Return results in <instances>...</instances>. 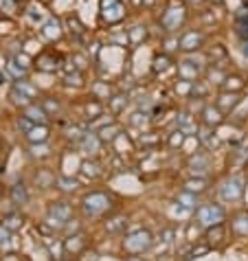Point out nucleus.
Returning a JSON list of instances; mask_svg holds the SVG:
<instances>
[{"label":"nucleus","instance_id":"nucleus-1","mask_svg":"<svg viewBox=\"0 0 248 261\" xmlns=\"http://www.w3.org/2000/svg\"><path fill=\"white\" fill-rule=\"evenodd\" d=\"M152 246H154V237H152V233L145 228H136L134 233H130L128 237L123 239V248L128 252H132V255H141V252L150 250Z\"/></svg>","mask_w":248,"mask_h":261},{"label":"nucleus","instance_id":"nucleus-2","mask_svg":"<svg viewBox=\"0 0 248 261\" xmlns=\"http://www.w3.org/2000/svg\"><path fill=\"white\" fill-rule=\"evenodd\" d=\"M224 208L220 204H204V206H198L195 211V217H198L200 226H215L224 222Z\"/></svg>","mask_w":248,"mask_h":261},{"label":"nucleus","instance_id":"nucleus-3","mask_svg":"<svg viewBox=\"0 0 248 261\" xmlns=\"http://www.w3.org/2000/svg\"><path fill=\"white\" fill-rule=\"evenodd\" d=\"M84 211L88 213V215H101V213H106L108 208L112 206V200L108 198L106 193H99V191H93V193H88L84 198Z\"/></svg>","mask_w":248,"mask_h":261},{"label":"nucleus","instance_id":"nucleus-4","mask_svg":"<svg viewBox=\"0 0 248 261\" xmlns=\"http://www.w3.org/2000/svg\"><path fill=\"white\" fill-rule=\"evenodd\" d=\"M244 195V178L242 176H233L220 186V198L224 202H237Z\"/></svg>","mask_w":248,"mask_h":261},{"label":"nucleus","instance_id":"nucleus-5","mask_svg":"<svg viewBox=\"0 0 248 261\" xmlns=\"http://www.w3.org/2000/svg\"><path fill=\"white\" fill-rule=\"evenodd\" d=\"M73 217V206L68 202H53L49 206V224L62 228L66 222H71Z\"/></svg>","mask_w":248,"mask_h":261},{"label":"nucleus","instance_id":"nucleus-6","mask_svg":"<svg viewBox=\"0 0 248 261\" xmlns=\"http://www.w3.org/2000/svg\"><path fill=\"white\" fill-rule=\"evenodd\" d=\"M189 169L195 173V176H202V173H207L209 171V156L193 154L189 158Z\"/></svg>","mask_w":248,"mask_h":261},{"label":"nucleus","instance_id":"nucleus-7","mask_svg":"<svg viewBox=\"0 0 248 261\" xmlns=\"http://www.w3.org/2000/svg\"><path fill=\"white\" fill-rule=\"evenodd\" d=\"M27 138L33 143V145H36V143H46L49 141V128H46V125H38L36 123L27 132Z\"/></svg>","mask_w":248,"mask_h":261},{"label":"nucleus","instance_id":"nucleus-8","mask_svg":"<svg viewBox=\"0 0 248 261\" xmlns=\"http://www.w3.org/2000/svg\"><path fill=\"white\" fill-rule=\"evenodd\" d=\"M99 145H101L99 134H84V138H81V147H84V151H86V154H90V156L97 154Z\"/></svg>","mask_w":248,"mask_h":261},{"label":"nucleus","instance_id":"nucleus-9","mask_svg":"<svg viewBox=\"0 0 248 261\" xmlns=\"http://www.w3.org/2000/svg\"><path fill=\"white\" fill-rule=\"evenodd\" d=\"M11 202H14L16 206H22V204L29 202V191L22 182H18V185L11 186Z\"/></svg>","mask_w":248,"mask_h":261},{"label":"nucleus","instance_id":"nucleus-10","mask_svg":"<svg viewBox=\"0 0 248 261\" xmlns=\"http://www.w3.org/2000/svg\"><path fill=\"white\" fill-rule=\"evenodd\" d=\"M121 134V128L116 123H110V125H103L101 130H99V138H101V143H112L116 141Z\"/></svg>","mask_w":248,"mask_h":261},{"label":"nucleus","instance_id":"nucleus-11","mask_svg":"<svg viewBox=\"0 0 248 261\" xmlns=\"http://www.w3.org/2000/svg\"><path fill=\"white\" fill-rule=\"evenodd\" d=\"M84 237H81V235H68V239L66 242H64V250L66 252H73V255H77V252H81L84 250Z\"/></svg>","mask_w":248,"mask_h":261},{"label":"nucleus","instance_id":"nucleus-12","mask_svg":"<svg viewBox=\"0 0 248 261\" xmlns=\"http://www.w3.org/2000/svg\"><path fill=\"white\" fill-rule=\"evenodd\" d=\"M207 186H209V180L202 176H195V178H191V180L185 182V191H191V193H195V195L207 191Z\"/></svg>","mask_w":248,"mask_h":261},{"label":"nucleus","instance_id":"nucleus-13","mask_svg":"<svg viewBox=\"0 0 248 261\" xmlns=\"http://www.w3.org/2000/svg\"><path fill=\"white\" fill-rule=\"evenodd\" d=\"M178 206H180V211H193L195 204H198V200H195V193H191V191H182L180 195H178Z\"/></svg>","mask_w":248,"mask_h":261},{"label":"nucleus","instance_id":"nucleus-14","mask_svg":"<svg viewBox=\"0 0 248 261\" xmlns=\"http://www.w3.org/2000/svg\"><path fill=\"white\" fill-rule=\"evenodd\" d=\"M81 173H84L86 178H99L101 176V165H99L97 160H84V163H81Z\"/></svg>","mask_w":248,"mask_h":261},{"label":"nucleus","instance_id":"nucleus-15","mask_svg":"<svg viewBox=\"0 0 248 261\" xmlns=\"http://www.w3.org/2000/svg\"><path fill=\"white\" fill-rule=\"evenodd\" d=\"M200 141H202L209 149H217V147H220V138H217L215 134H213L211 130H207V128L200 130Z\"/></svg>","mask_w":248,"mask_h":261},{"label":"nucleus","instance_id":"nucleus-16","mask_svg":"<svg viewBox=\"0 0 248 261\" xmlns=\"http://www.w3.org/2000/svg\"><path fill=\"white\" fill-rule=\"evenodd\" d=\"M178 130H182L185 134H195V132H198V128H195L193 119H191L189 114H180V116H178Z\"/></svg>","mask_w":248,"mask_h":261},{"label":"nucleus","instance_id":"nucleus-17","mask_svg":"<svg viewBox=\"0 0 248 261\" xmlns=\"http://www.w3.org/2000/svg\"><path fill=\"white\" fill-rule=\"evenodd\" d=\"M24 116H29V119H31L33 123H38V125H44L46 123V112L42 110V108H36V106L27 108V114H24Z\"/></svg>","mask_w":248,"mask_h":261},{"label":"nucleus","instance_id":"nucleus-18","mask_svg":"<svg viewBox=\"0 0 248 261\" xmlns=\"http://www.w3.org/2000/svg\"><path fill=\"white\" fill-rule=\"evenodd\" d=\"M36 182H38V186H40V189H49V186H53L55 178H53V173H51V171H46V169H42V171H38Z\"/></svg>","mask_w":248,"mask_h":261},{"label":"nucleus","instance_id":"nucleus-19","mask_svg":"<svg viewBox=\"0 0 248 261\" xmlns=\"http://www.w3.org/2000/svg\"><path fill=\"white\" fill-rule=\"evenodd\" d=\"M222 237H224V226H222V224L209 226V230H207V239H209V243H217V242H222Z\"/></svg>","mask_w":248,"mask_h":261},{"label":"nucleus","instance_id":"nucleus-20","mask_svg":"<svg viewBox=\"0 0 248 261\" xmlns=\"http://www.w3.org/2000/svg\"><path fill=\"white\" fill-rule=\"evenodd\" d=\"M22 217L20 215H16V213H11V215H7L5 220H2V226H5L7 230H20L22 228Z\"/></svg>","mask_w":248,"mask_h":261},{"label":"nucleus","instance_id":"nucleus-21","mask_svg":"<svg viewBox=\"0 0 248 261\" xmlns=\"http://www.w3.org/2000/svg\"><path fill=\"white\" fill-rule=\"evenodd\" d=\"M233 230L237 235H242V237H246L248 235V215H239L233 220Z\"/></svg>","mask_w":248,"mask_h":261},{"label":"nucleus","instance_id":"nucleus-22","mask_svg":"<svg viewBox=\"0 0 248 261\" xmlns=\"http://www.w3.org/2000/svg\"><path fill=\"white\" fill-rule=\"evenodd\" d=\"M204 121H207V125H220L222 123V114L217 108H207L204 110Z\"/></svg>","mask_w":248,"mask_h":261},{"label":"nucleus","instance_id":"nucleus-23","mask_svg":"<svg viewBox=\"0 0 248 261\" xmlns=\"http://www.w3.org/2000/svg\"><path fill=\"white\" fill-rule=\"evenodd\" d=\"M211 250V243H202V246H195V248H191L189 252H187L182 259L185 261H191V259H195V257H202V255H207V252Z\"/></svg>","mask_w":248,"mask_h":261},{"label":"nucleus","instance_id":"nucleus-24","mask_svg":"<svg viewBox=\"0 0 248 261\" xmlns=\"http://www.w3.org/2000/svg\"><path fill=\"white\" fill-rule=\"evenodd\" d=\"M237 103H239L237 94H222V99H220V108H224V110H233Z\"/></svg>","mask_w":248,"mask_h":261},{"label":"nucleus","instance_id":"nucleus-25","mask_svg":"<svg viewBox=\"0 0 248 261\" xmlns=\"http://www.w3.org/2000/svg\"><path fill=\"white\" fill-rule=\"evenodd\" d=\"M125 228V217H114V220L106 222V230L108 233H119Z\"/></svg>","mask_w":248,"mask_h":261},{"label":"nucleus","instance_id":"nucleus-26","mask_svg":"<svg viewBox=\"0 0 248 261\" xmlns=\"http://www.w3.org/2000/svg\"><path fill=\"white\" fill-rule=\"evenodd\" d=\"M185 138H187V134L182 132V130H176V132L169 136V145H172L173 149H176V147H182L185 145Z\"/></svg>","mask_w":248,"mask_h":261},{"label":"nucleus","instance_id":"nucleus-27","mask_svg":"<svg viewBox=\"0 0 248 261\" xmlns=\"http://www.w3.org/2000/svg\"><path fill=\"white\" fill-rule=\"evenodd\" d=\"M198 44H200V36H195V33H189V36L182 40V49H185V51L198 49Z\"/></svg>","mask_w":248,"mask_h":261},{"label":"nucleus","instance_id":"nucleus-28","mask_svg":"<svg viewBox=\"0 0 248 261\" xmlns=\"http://www.w3.org/2000/svg\"><path fill=\"white\" fill-rule=\"evenodd\" d=\"M57 185H59V189H64V191H75V189H77V180H75V178L62 176V178L57 180Z\"/></svg>","mask_w":248,"mask_h":261},{"label":"nucleus","instance_id":"nucleus-29","mask_svg":"<svg viewBox=\"0 0 248 261\" xmlns=\"http://www.w3.org/2000/svg\"><path fill=\"white\" fill-rule=\"evenodd\" d=\"M31 154L40 156V158H46V156H49V147H46L44 143H36V145L31 147Z\"/></svg>","mask_w":248,"mask_h":261},{"label":"nucleus","instance_id":"nucleus-30","mask_svg":"<svg viewBox=\"0 0 248 261\" xmlns=\"http://www.w3.org/2000/svg\"><path fill=\"white\" fill-rule=\"evenodd\" d=\"M125 103H128V97H114V99H112V110L121 112L125 108Z\"/></svg>","mask_w":248,"mask_h":261},{"label":"nucleus","instance_id":"nucleus-31","mask_svg":"<svg viewBox=\"0 0 248 261\" xmlns=\"http://www.w3.org/2000/svg\"><path fill=\"white\" fill-rule=\"evenodd\" d=\"M145 123H147V114H141V112H136V114L132 116V125H134V128H143Z\"/></svg>","mask_w":248,"mask_h":261},{"label":"nucleus","instance_id":"nucleus-32","mask_svg":"<svg viewBox=\"0 0 248 261\" xmlns=\"http://www.w3.org/2000/svg\"><path fill=\"white\" fill-rule=\"evenodd\" d=\"M86 110H88L90 119H97V114H101V106H99V103H93V106H88Z\"/></svg>","mask_w":248,"mask_h":261},{"label":"nucleus","instance_id":"nucleus-33","mask_svg":"<svg viewBox=\"0 0 248 261\" xmlns=\"http://www.w3.org/2000/svg\"><path fill=\"white\" fill-rule=\"evenodd\" d=\"M158 141H160L158 136H150V134H143V136H141V143H143V145H156Z\"/></svg>","mask_w":248,"mask_h":261},{"label":"nucleus","instance_id":"nucleus-34","mask_svg":"<svg viewBox=\"0 0 248 261\" xmlns=\"http://www.w3.org/2000/svg\"><path fill=\"white\" fill-rule=\"evenodd\" d=\"M18 90L22 94H29V97H33V94H36V90H33L31 86H27V84H18Z\"/></svg>","mask_w":248,"mask_h":261},{"label":"nucleus","instance_id":"nucleus-35","mask_svg":"<svg viewBox=\"0 0 248 261\" xmlns=\"http://www.w3.org/2000/svg\"><path fill=\"white\" fill-rule=\"evenodd\" d=\"M160 237H163V242H165V243H172V242H173V230H172V228L163 230V235H160Z\"/></svg>","mask_w":248,"mask_h":261},{"label":"nucleus","instance_id":"nucleus-36","mask_svg":"<svg viewBox=\"0 0 248 261\" xmlns=\"http://www.w3.org/2000/svg\"><path fill=\"white\" fill-rule=\"evenodd\" d=\"M68 136H71V138H84V134H81L79 128H71V130H68Z\"/></svg>","mask_w":248,"mask_h":261},{"label":"nucleus","instance_id":"nucleus-37","mask_svg":"<svg viewBox=\"0 0 248 261\" xmlns=\"http://www.w3.org/2000/svg\"><path fill=\"white\" fill-rule=\"evenodd\" d=\"M9 233H11V230H7L5 226L0 224V242H7V237H9Z\"/></svg>","mask_w":248,"mask_h":261},{"label":"nucleus","instance_id":"nucleus-38","mask_svg":"<svg viewBox=\"0 0 248 261\" xmlns=\"http://www.w3.org/2000/svg\"><path fill=\"white\" fill-rule=\"evenodd\" d=\"M64 226H66L68 233H79V224H77V222L75 224H64Z\"/></svg>","mask_w":248,"mask_h":261},{"label":"nucleus","instance_id":"nucleus-39","mask_svg":"<svg viewBox=\"0 0 248 261\" xmlns=\"http://www.w3.org/2000/svg\"><path fill=\"white\" fill-rule=\"evenodd\" d=\"M44 106L49 108V110H53V112H57V110H59V106H57V103H53V101H46Z\"/></svg>","mask_w":248,"mask_h":261},{"label":"nucleus","instance_id":"nucleus-40","mask_svg":"<svg viewBox=\"0 0 248 261\" xmlns=\"http://www.w3.org/2000/svg\"><path fill=\"white\" fill-rule=\"evenodd\" d=\"M5 261H20V259H18L16 255H7V257H5Z\"/></svg>","mask_w":248,"mask_h":261},{"label":"nucleus","instance_id":"nucleus-41","mask_svg":"<svg viewBox=\"0 0 248 261\" xmlns=\"http://www.w3.org/2000/svg\"><path fill=\"white\" fill-rule=\"evenodd\" d=\"M128 261H145V259H141V257H132V259H128Z\"/></svg>","mask_w":248,"mask_h":261},{"label":"nucleus","instance_id":"nucleus-42","mask_svg":"<svg viewBox=\"0 0 248 261\" xmlns=\"http://www.w3.org/2000/svg\"><path fill=\"white\" fill-rule=\"evenodd\" d=\"M244 51H246V55H248V44H246V49H244Z\"/></svg>","mask_w":248,"mask_h":261}]
</instances>
